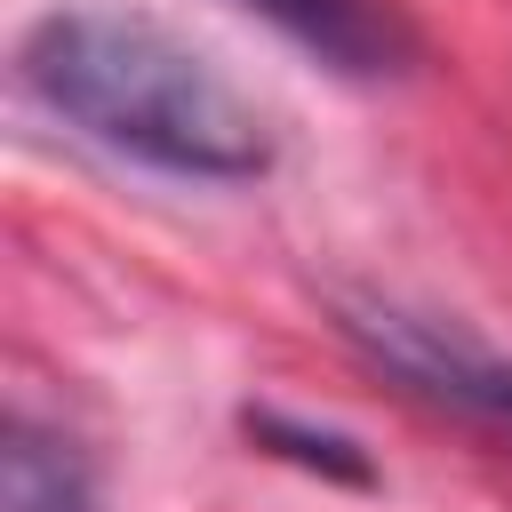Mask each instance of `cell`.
<instances>
[{"instance_id":"cell-1","label":"cell","mask_w":512,"mask_h":512,"mask_svg":"<svg viewBox=\"0 0 512 512\" xmlns=\"http://www.w3.org/2000/svg\"><path fill=\"white\" fill-rule=\"evenodd\" d=\"M16 80L56 120L160 176L240 184L272 168L264 112L192 40H176L136 8H96V0L48 8L16 40Z\"/></svg>"},{"instance_id":"cell-2","label":"cell","mask_w":512,"mask_h":512,"mask_svg":"<svg viewBox=\"0 0 512 512\" xmlns=\"http://www.w3.org/2000/svg\"><path fill=\"white\" fill-rule=\"evenodd\" d=\"M256 16H272L296 48H312L320 64L352 72V80H376L400 64V24L376 8V0H248Z\"/></svg>"},{"instance_id":"cell-3","label":"cell","mask_w":512,"mask_h":512,"mask_svg":"<svg viewBox=\"0 0 512 512\" xmlns=\"http://www.w3.org/2000/svg\"><path fill=\"white\" fill-rule=\"evenodd\" d=\"M0 504L8 512H96L88 504V472L56 432L8 424V456H0Z\"/></svg>"},{"instance_id":"cell-4","label":"cell","mask_w":512,"mask_h":512,"mask_svg":"<svg viewBox=\"0 0 512 512\" xmlns=\"http://www.w3.org/2000/svg\"><path fill=\"white\" fill-rule=\"evenodd\" d=\"M248 440H256V448H272V456H288V464H304V472L368 480L360 440H344V432H328V424H296V416H280V408H248Z\"/></svg>"},{"instance_id":"cell-5","label":"cell","mask_w":512,"mask_h":512,"mask_svg":"<svg viewBox=\"0 0 512 512\" xmlns=\"http://www.w3.org/2000/svg\"><path fill=\"white\" fill-rule=\"evenodd\" d=\"M488 408L512 416V368H488Z\"/></svg>"}]
</instances>
